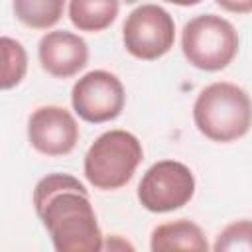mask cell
<instances>
[{
	"mask_svg": "<svg viewBox=\"0 0 252 252\" xmlns=\"http://www.w3.org/2000/svg\"><path fill=\"white\" fill-rule=\"evenodd\" d=\"M195 195L193 171L175 159L154 163L138 185V199L152 213H169L185 207Z\"/></svg>",
	"mask_w": 252,
	"mask_h": 252,
	"instance_id": "cell-6",
	"label": "cell"
},
{
	"mask_svg": "<svg viewBox=\"0 0 252 252\" xmlns=\"http://www.w3.org/2000/svg\"><path fill=\"white\" fill-rule=\"evenodd\" d=\"M100 252H136V248L132 246V242L120 234H110L102 240V248Z\"/></svg>",
	"mask_w": 252,
	"mask_h": 252,
	"instance_id": "cell-15",
	"label": "cell"
},
{
	"mask_svg": "<svg viewBox=\"0 0 252 252\" xmlns=\"http://www.w3.org/2000/svg\"><path fill=\"white\" fill-rule=\"evenodd\" d=\"M16 18L33 30H47L55 26L63 16V0H14Z\"/></svg>",
	"mask_w": 252,
	"mask_h": 252,
	"instance_id": "cell-13",
	"label": "cell"
},
{
	"mask_svg": "<svg viewBox=\"0 0 252 252\" xmlns=\"http://www.w3.org/2000/svg\"><path fill=\"white\" fill-rule=\"evenodd\" d=\"M37 57L41 69L55 79H69L83 71L89 61L87 41L65 30L47 32L37 45Z\"/></svg>",
	"mask_w": 252,
	"mask_h": 252,
	"instance_id": "cell-9",
	"label": "cell"
},
{
	"mask_svg": "<svg viewBox=\"0 0 252 252\" xmlns=\"http://www.w3.org/2000/svg\"><path fill=\"white\" fill-rule=\"evenodd\" d=\"M150 248L152 252H209V242L199 224L177 219L152 230Z\"/></svg>",
	"mask_w": 252,
	"mask_h": 252,
	"instance_id": "cell-10",
	"label": "cell"
},
{
	"mask_svg": "<svg viewBox=\"0 0 252 252\" xmlns=\"http://www.w3.org/2000/svg\"><path fill=\"white\" fill-rule=\"evenodd\" d=\"M193 120L205 138L220 144L234 142L250 128V98L234 83H213L197 94Z\"/></svg>",
	"mask_w": 252,
	"mask_h": 252,
	"instance_id": "cell-2",
	"label": "cell"
},
{
	"mask_svg": "<svg viewBox=\"0 0 252 252\" xmlns=\"http://www.w3.org/2000/svg\"><path fill=\"white\" fill-rule=\"evenodd\" d=\"M28 140L43 156H67L79 142V124L63 106H39L28 120Z\"/></svg>",
	"mask_w": 252,
	"mask_h": 252,
	"instance_id": "cell-8",
	"label": "cell"
},
{
	"mask_svg": "<svg viewBox=\"0 0 252 252\" xmlns=\"http://www.w3.org/2000/svg\"><path fill=\"white\" fill-rule=\"evenodd\" d=\"M144 158L140 140L126 130H108L100 134L85 154V177L100 191L124 187Z\"/></svg>",
	"mask_w": 252,
	"mask_h": 252,
	"instance_id": "cell-3",
	"label": "cell"
},
{
	"mask_svg": "<svg viewBox=\"0 0 252 252\" xmlns=\"http://www.w3.org/2000/svg\"><path fill=\"white\" fill-rule=\"evenodd\" d=\"M181 49L185 59L201 71H220L238 53L234 26L217 14H199L183 26Z\"/></svg>",
	"mask_w": 252,
	"mask_h": 252,
	"instance_id": "cell-4",
	"label": "cell"
},
{
	"mask_svg": "<svg viewBox=\"0 0 252 252\" xmlns=\"http://www.w3.org/2000/svg\"><path fill=\"white\" fill-rule=\"evenodd\" d=\"M116 0H73L69 2V20L81 32H102L118 16Z\"/></svg>",
	"mask_w": 252,
	"mask_h": 252,
	"instance_id": "cell-11",
	"label": "cell"
},
{
	"mask_svg": "<svg viewBox=\"0 0 252 252\" xmlns=\"http://www.w3.org/2000/svg\"><path fill=\"white\" fill-rule=\"evenodd\" d=\"M33 209L55 252H100L102 232L85 185L67 173H49L33 189Z\"/></svg>",
	"mask_w": 252,
	"mask_h": 252,
	"instance_id": "cell-1",
	"label": "cell"
},
{
	"mask_svg": "<svg viewBox=\"0 0 252 252\" xmlns=\"http://www.w3.org/2000/svg\"><path fill=\"white\" fill-rule=\"evenodd\" d=\"M126 93L120 79L104 69H94L83 75L71 91L73 110L91 124L110 122L124 110Z\"/></svg>",
	"mask_w": 252,
	"mask_h": 252,
	"instance_id": "cell-7",
	"label": "cell"
},
{
	"mask_svg": "<svg viewBox=\"0 0 252 252\" xmlns=\"http://www.w3.org/2000/svg\"><path fill=\"white\" fill-rule=\"evenodd\" d=\"M28 73L26 47L14 39L0 35V91L18 87Z\"/></svg>",
	"mask_w": 252,
	"mask_h": 252,
	"instance_id": "cell-12",
	"label": "cell"
},
{
	"mask_svg": "<svg viewBox=\"0 0 252 252\" xmlns=\"http://www.w3.org/2000/svg\"><path fill=\"white\" fill-rule=\"evenodd\" d=\"M213 252H252V222L242 219L226 224L219 232Z\"/></svg>",
	"mask_w": 252,
	"mask_h": 252,
	"instance_id": "cell-14",
	"label": "cell"
},
{
	"mask_svg": "<svg viewBox=\"0 0 252 252\" xmlns=\"http://www.w3.org/2000/svg\"><path fill=\"white\" fill-rule=\"evenodd\" d=\"M122 41L126 51L136 59H159L173 47L175 22L161 6L140 4L126 16L122 26Z\"/></svg>",
	"mask_w": 252,
	"mask_h": 252,
	"instance_id": "cell-5",
	"label": "cell"
}]
</instances>
